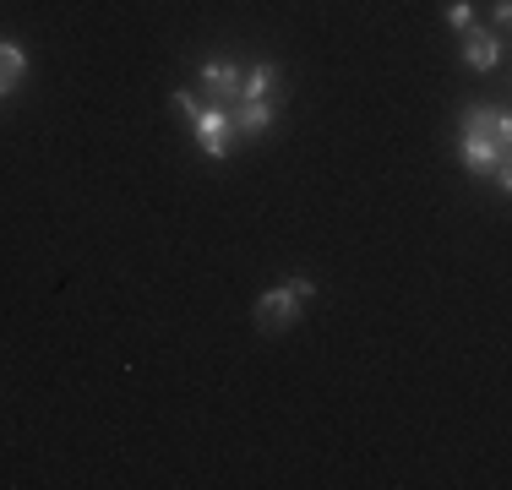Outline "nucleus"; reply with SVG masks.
<instances>
[{
    "label": "nucleus",
    "mask_w": 512,
    "mask_h": 490,
    "mask_svg": "<svg viewBox=\"0 0 512 490\" xmlns=\"http://www.w3.org/2000/svg\"><path fill=\"white\" fill-rule=\"evenodd\" d=\"M240 77H246V71L229 66V60H207V66L197 71V82L207 88L213 104H235V98H240Z\"/></svg>",
    "instance_id": "423d86ee"
},
{
    "label": "nucleus",
    "mask_w": 512,
    "mask_h": 490,
    "mask_svg": "<svg viewBox=\"0 0 512 490\" xmlns=\"http://www.w3.org/2000/svg\"><path fill=\"white\" fill-rule=\"evenodd\" d=\"M0 77L17 88L22 77H28V55H22V44L17 39H0Z\"/></svg>",
    "instance_id": "6e6552de"
},
{
    "label": "nucleus",
    "mask_w": 512,
    "mask_h": 490,
    "mask_svg": "<svg viewBox=\"0 0 512 490\" xmlns=\"http://www.w3.org/2000/svg\"><path fill=\"white\" fill-rule=\"evenodd\" d=\"M507 22H512V0H496V6H491V28L502 33V39H507Z\"/></svg>",
    "instance_id": "9b49d317"
},
{
    "label": "nucleus",
    "mask_w": 512,
    "mask_h": 490,
    "mask_svg": "<svg viewBox=\"0 0 512 490\" xmlns=\"http://www.w3.org/2000/svg\"><path fill=\"white\" fill-rule=\"evenodd\" d=\"M512 115L502 104H469L458 115V158L469 175L491 180L496 191L512 186Z\"/></svg>",
    "instance_id": "f257e3e1"
},
{
    "label": "nucleus",
    "mask_w": 512,
    "mask_h": 490,
    "mask_svg": "<svg viewBox=\"0 0 512 490\" xmlns=\"http://www.w3.org/2000/svg\"><path fill=\"white\" fill-rule=\"evenodd\" d=\"M175 109H180V115L191 120V115H197V109H202V98L191 93V88H175Z\"/></svg>",
    "instance_id": "9d476101"
},
{
    "label": "nucleus",
    "mask_w": 512,
    "mask_h": 490,
    "mask_svg": "<svg viewBox=\"0 0 512 490\" xmlns=\"http://www.w3.org/2000/svg\"><path fill=\"white\" fill-rule=\"evenodd\" d=\"M191 131H197V147L207 158H218L224 164L229 153H235V115H229V104H202L197 115H191Z\"/></svg>",
    "instance_id": "7ed1b4c3"
},
{
    "label": "nucleus",
    "mask_w": 512,
    "mask_h": 490,
    "mask_svg": "<svg viewBox=\"0 0 512 490\" xmlns=\"http://www.w3.org/2000/svg\"><path fill=\"white\" fill-rule=\"evenodd\" d=\"M6 93H11V82H6V77H0V98H6Z\"/></svg>",
    "instance_id": "f8f14e48"
},
{
    "label": "nucleus",
    "mask_w": 512,
    "mask_h": 490,
    "mask_svg": "<svg viewBox=\"0 0 512 490\" xmlns=\"http://www.w3.org/2000/svg\"><path fill=\"white\" fill-rule=\"evenodd\" d=\"M278 82H284L278 60H256L246 77H240V98H278ZM240 98H235V104H240Z\"/></svg>",
    "instance_id": "0eeeda50"
},
{
    "label": "nucleus",
    "mask_w": 512,
    "mask_h": 490,
    "mask_svg": "<svg viewBox=\"0 0 512 490\" xmlns=\"http://www.w3.org/2000/svg\"><path fill=\"white\" fill-rule=\"evenodd\" d=\"M311 300H316V284H311V278H289V284L267 289L262 300H256V327H267V333H273V327H289Z\"/></svg>",
    "instance_id": "f03ea898"
},
{
    "label": "nucleus",
    "mask_w": 512,
    "mask_h": 490,
    "mask_svg": "<svg viewBox=\"0 0 512 490\" xmlns=\"http://www.w3.org/2000/svg\"><path fill=\"white\" fill-rule=\"evenodd\" d=\"M229 115H235V137H267L278 126V98H240L229 104Z\"/></svg>",
    "instance_id": "39448f33"
},
{
    "label": "nucleus",
    "mask_w": 512,
    "mask_h": 490,
    "mask_svg": "<svg viewBox=\"0 0 512 490\" xmlns=\"http://www.w3.org/2000/svg\"><path fill=\"white\" fill-rule=\"evenodd\" d=\"M447 22H453V33H463L474 22V0H447Z\"/></svg>",
    "instance_id": "1a4fd4ad"
},
{
    "label": "nucleus",
    "mask_w": 512,
    "mask_h": 490,
    "mask_svg": "<svg viewBox=\"0 0 512 490\" xmlns=\"http://www.w3.org/2000/svg\"><path fill=\"white\" fill-rule=\"evenodd\" d=\"M458 39H463V66H469V71H496V66L507 60V39H502L496 28H480V22H469Z\"/></svg>",
    "instance_id": "20e7f679"
}]
</instances>
